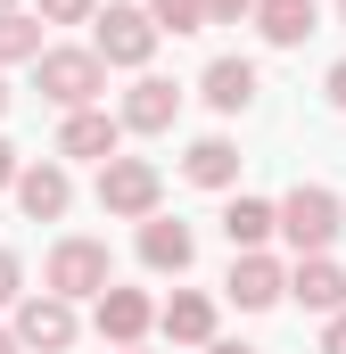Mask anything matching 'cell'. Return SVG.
<instances>
[{"mask_svg": "<svg viewBox=\"0 0 346 354\" xmlns=\"http://www.w3.org/2000/svg\"><path fill=\"white\" fill-rule=\"evenodd\" d=\"M272 231L297 248V256H330V239L346 231V206H338V189H322V181H297L280 206H272Z\"/></svg>", "mask_w": 346, "mask_h": 354, "instance_id": "obj_1", "label": "cell"}, {"mask_svg": "<svg viewBox=\"0 0 346 354\" xmlns=\"http://www.w3.org/2000/svg\"><path fill=\"white\" fill-rule=\"evenodd\" d=\"M42 288L66 297V305H83V297H99V288H116V256H107V239H58L50 264H42Z\"/></svg>", "mask_w": 346, "mask_h": 354, "instance_id": "obj_2", "label": "cell"}, {"mask_svg": "<svg viewBox=\"0 0 346 354\" xmlns=\"http://www.w3.org/2000/svg\"><path fill=\"white\" fill-rule=\"evenodd\" d=\"M149 50H157V25H149V8H132V0H107V8L91 17V58H99V66H149Z\"/></svg>", "mask_w": 346, "mask_h": 354, "instance_id": "obj_3", "label": "cell"}, {"mask_svg": "<svg viewBox=\"0 0 346 354\" xmlns=\"http://www.w3.org/2000/svg\"><path fill=\"white\" fill-rule=\"evenodd\" d=\"M157 198H165V181H157L149 157H107V165H99V214H116V223H149Z\"/></svg>", "mask_w": 346, "mask_h": 354, "instance_id": "obj_4", "label": "cell"}, {"mask_svg": "<svg viewBox=\"0 0 346 354\" xmlns=\"http://www.w3.org/2000/svg\"><path fill=\"white\" fill-rule=\"evenodd\" d=\"M33 75H42V99L50 107H99V91H107V66L91 58V50H42L33 58Z\"/></svg>", "mask_w": 346, "mask_h": 354, "instance_id": "obj_5", "label": "cell"}, {"mask_svg": "<svg viewBox=\"0 0 346 354\" xmlns=\"http://www.w3.org/2000/svg\"><path fill=\"white\" fill-rule=\"evenodd\" d=\"M75 330H83V322H75V305H66V297H50V288H42V297H17V322H8V338H17V346L66 354V346H75Z\"/></svg>", "mask_w": 346, "mask_h": 354, "instance_id": "obj_6", "label": "cell"}, {"mask_svg": "<svg viewBox=\"0 0 346 354\" xmlns=\"http://www.w3.org/2000/svg\"><path fill=\"white\" fill-rule=\"evenodd\" d=\"M91 305H99L91 322H99V338H107V346H140V338L157 330V305H149V288H99Z\"/></svg>", "mask_w": 346, "mask_h": 354, "instance_id": "obj_7", "label": "cell"}, {"mask_svg": "<svg viewBox=\"0 0 346 354\" xmlns=\"http://www.w3.org/2000/svg\"><path fill=\"white\" fill-rule=\"evenodd\" d=\"M8 189H17V206H25L33 223H58V214L75 206V181H66V165H58V157H42V165H17V181H8Z\"/></svg>", "mask_w": 346, "mask_h": 354, "instance_id": "obj_8", "label": "cell"}, {"mask_svg": "<svg viewBox=\"0 0 346 354\" xmlns=\"http://www.w3.org/2000/svg\"><path fill=\"white\" fill-rule=\"evenodd\" d=\"M223 288H231V305H239V313H264V305H280V297H289V272L272 264L264 248H248V256H231V280H223Z\"/></svg>", "mask_w": 346, "mask_h": 354, "instance_id": "obj_9", "label": "cell"}, {"mask_svg": "<svg viewBox=\"0 0 346 354\" xmlns=\"http://www.w3.org/2000/svg\"><path fill=\"white\" fill-rule=\"evenodd\" d=\"M198 99H206L215 115H248V107H256V58H215V66L198 75Z\"/></svg>", "mask_w": 346, "mask_h": 354, "instance_id": "obj_10", "label": "cell"}, {"mask_svg": "<svg viewBox=\"0 0 346 354\" xmlns=\"http://www.w3.org/2000/svg\"><path fill=\"white\" fill-rule=\"evenodd\" d=\"M116 140H124V124H116V115H99V107H75V115L58 124V157H83V165H107V157H116Z\"/></svg>", "mask_w": 346, "mask_h": 354, "instance_id": "obj_11", "label": "cell"}, {"mask_svg": "<svg viewBox=\"0 0 346 354\" xmlns=\"http://www.w3.org/2000/svg\"><path fill=\"white\" fill-rule=\"evenodd\" d=\"M173 115H181V91L165 83V75H140V83L124 91V132H173Z\"/></svg>", "mask_w": 346, "mask_h": 354, "instance_id": "obj_12", "label": "cell"}, {"mask_svg": "<svg viewBox=\"0 0 346 354\" xmlns=\"http://www.w3.org/2000/svg\"><path fill=\"white\" fill-rule=\"evenodd\" d=\"M248 17H256V33L272 41V50H297V41L322 33V8H313V0H256Z\"/></svg>", "mask_w": 346, "mask_h": 354, "instance_id": "obj_13", "label": "cell"}, {"mask_svg": "<svg viewBox=\"0 0 346 354\" xmlns=\"http://www.w3.org/2000/svg\"><path fill=\"white\" fill-rule=\"evenodd\" d=\"M289 297H297L305 313H346V272L330 264V256H297V272H289Z\"/></svg>", "mask_w": 346, "mask_h": 354, "instance_id": "obj_14", "label": "cell"}, {"mask_svg": "<svg viewBox=\"0 0 346 354\" xmlns=\"http://www.w3.org/2000/svg\"><path fill=\"white\" fill-rule=\"evenodd\" d=\"M190 256H198V239H190V223H173V214H149L140 223V264L149 272H190Z\"/></svg>", "mask_w": 346, "mask_h": 354, "instance_id": "obj_15", "label": "cell"}, {"mask_svg": "<svg viewBox=\"0 0 346 354\" xmlns=\"http://www.w3.org/2000/svg\"><path fill=\"white\" fill-rule=\"evenodd\" d=\"M157 330H165L173 346H206V338H215V297H198V288H173L165 305H157Z\"/></svg>", "mask_w": 346, "mask_h": 354, "instance_id": "obj_16", "label": "cell"}, {"mask_svg": "<svg viewBox=\"0 0 346 354\" xmlns=\"http://www.w3.org/2000/svg\"><path fill=\"white\" fill-rule=\"evenodd\" d=\"M181 174L198 181V189H231V181H239V149H231L223 132H206V140H190V157H181Z\"/></svg>", "mask_w": 346, "mask_h": 354, "instance_id": "obj_17", "label": "cell"}, {"mask_svg": "<svg viewBox=\"0 0 346 354\" xmlns=\"http://www.w3.org/2000/svg\"><path fill=\"white\" fill-rule=\"evenodd\" d=\"M223 239H231V256H248L272 239V198H231L223 206Z\"/></svg>", "mask_w": 346, "mask_h": 354, "instance_id": "obj_18", "label": "cell"}, {"mask_svg": "<svg viewBox=\"0 0 346 354\" xmlns=\"http://www.w3.org/2000/svg\"><path fill=\"white\" fill-rule=\"evenodd\" d=\"M25 58H42V17L0 8V66H25Z\"/></svg>", "mask_w": 346, "mask_h": 354, "instance_id": "obj_19", "label": "cell"}, {"mask_svg": "<svg viewBox=\"0 0 346 354\" xmlns=\"http://www.w3.org/2000/svg\"><path fill=\"white\" fill-rule=\"evenodd\" d=\"M149 25L157 33H198L206 25V0H149Z\"/></svg>", "mask_w": 346, "mask_h": 354, "instance_id": "obj_20", "label": "cell"}, {"mask_svg": "<svg viewBox=\"0 0 346 354\" xmlns=\"http://www.w3.org/2000/svg\"><path fill=\"white\" fill-rule=\"evenodd\" d=\"M99 0H42V25H91Z\"/></svg>", "mask_w": 346, "mask_h": 354, "instance_id": "obj_21", "label": "cell"}, {"mask_svg": "<svg viewBox=\"0 0 346 354\" xmlns=\"http://www.w3.org/2000/svg\"><path fill=\"white\" fill-rule=\"evenodd\" d=\"M25 297V264H17V248H0V305H17Z\"/></svg>", "mask_w": 346, "mask_h": 354, "instance_id": "obj_22", "label": "cell"}, {"mask_svg": "<svg viewBox=\"0 0 346 354\" xmlns=\"http://www.w3.org/2000/svg\"><path fill=\"white\" fill-rule=\"evenodd\" d=\"M248 8H256V0H206V25H239Z\"/></svg>", "mask_w": 346, "mask_h": 354, "instance_id": "obj_23", "label": "cell"}, {"mask_svg": "<svg viewBox=\"0 0 346 354\" xmlns=\"http://www.w3.org/2000/svg\"><path fill=\"white\" fill-rule=\"evenodd\" d=\"M322 354H346V313H330V322H322Z\"/></svg>", "mask_w": 346, "mask_h": 354, "instance_id": "obj_24", "label": "cell"}, {"mask_svg": "<svg viewBox=\"0 0 346 354\" xmlns=\"http://www.w3.org/2000/svg\"><path fill=\"white\" fill-rule=\"evenodd\" d=\"M330 107H338V115H346V58H338V66H330Z\"/></svg>", "mask_w": 346, "mask_h": 354, "instance_id": "obj_25", "label": "cell"}, {"mask_svg": "<svg viewBox=\"0 0 346 354\" xmlns=\"http://www.w3.org/2000/svg\"><path fill=\"white\" fill-rule=\"evenodd\" d=\"M8 181H17V149L0 140V189H8Z\"/></svg>", "mask_w": 346, "mask_h": 354, "instance_id": "obj_26", "label": "cell"}, {"mask_svg": "<svg viewBox=\"0 0 346 354\" xmlns=\"http://www.w3.org/2000/svg\"><path fill=\"white\" fill-rule=\"evenodd\" d=\"M206 354H256V346H239V338H206Z\"/></svg>", "mask_w": 346, "mask_h": 354, "instance_id": "obj_27", "label": "cell"}, {"mask_svg": "<svg viewBox=\"0 0 346 354\" xmlns=\"http://www.w3.org/2000/svg\"><path fill=\"white\" fill-rule=\"evenodd\" d=\"M0 354H25V346H17V338H8V330H0Z\"/></svg>", "mask_w": 346, "mask_h": 354, "instance_id": "obj_28", "label": "cell"}, {"mask_svg": "<svg viewBox=\"0 0 346 354\" xmlns=\"http://www.w3.org/2000/svg\"><path fill=\"white\" fill-rule=\"evenodd\" d=\"M0 115H8V75H0Z\"/></svg>", "mask_w": 346, "mask_h": 354, "instance_id": "obj_29", "label": "cell"}, {"mask_svg": "<svg viewBox=\"0 0 346 354\" xmlns=\"http://www.w3.org/2000/svg\"><path fill=\"white\" fill-rule=\"evenodd\" d=\"M116 354H140V346H116Z\"/></svg>", "mask_w": 346, "mask_h": 354, "instance_id": "obj_30", "label": "cell"}, {"mask_svg": "<svg viewBox=\"0 0 346 354\" xmlns=\"http://www.w3.org/2000/svg\"><path fill=\"white\" fill-rule=\"evenodd\" d=\"M338 25H346V0H338Z\"/></svg>", "mask_w": 346, "mask_h": 354, "instance_id": "obj_31", "label": "cell"}, {"mask_svg": "<svg viewBox=\"0 0 346 354\" xmlns=\"http://www.w3.org/2000/svg\"><path fill=\"white\" fill-rule=\"evenodd\" d=\"M0 8H17V0H0Z\"/></svg>", "mask_w": 346, "mask_h": 354, "instance_id": "obj_32", "label": "cell"}]
</instances>
